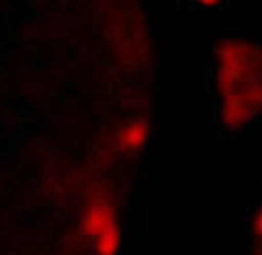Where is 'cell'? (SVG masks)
<instances>
[{"label": "cell", "instance_id": "obj_4", "mask_svg": "<svg viewBox=\"0 0 262 255\" xmlns=\"http://www.w3.org/2000/svg\"><path fill=\"white\" fill-rule=\"evenodd\" d=\"M253 230H255L257 235L262 237V206H260V211L255 214V221H253Z\"/></svg>", "mask_w": 262, "mask_h": 255}, {"label": "cell", "instance_id": "obj_5", "mask_svg": "<svg viewBox=\"0 0 262 255\" xmlns=\"http://www.w3.org/2000/svg\"><path fill=\"white\" fill-rule=\"evenodd\" d=\"M190 3H195V5H200V7H216V5H221V0H190Z\"/></svg>", "mask_w": 262, "mask_h": 255}, {"label": "cell", "instance_id": "obj_3", "mask_svg": "<svg viewBox=\"0 0 262 255\" xmlns=\"http://www.w3.org/2000/svg\"><path fill=\"white\" fill-rule=\"evenodd\" d=\"M148 135H151V125L144 118H135V121H128L123 128L119 130V146L123 151H139V148L146 144Z\"/></svg>", "mask_w": 262, "mask_h": 255}, {"label": "cell", "instance_id": "obj_2", "mask_svg": "<svg viewBox=\"0 0 262 255\" xmlns=\"http://www.w3.org/2000/svg\"><path fill=\"white\" fill-rule=\"evenodd\" d=\"M84 232L93 239L98 255H116L121 246V232L116 225L112 202L104 195H93L81 218Z\"/></svg>", "mask_w": 262, "mask_h": 255}, {"label": "cell", "instance_id": "obj_1", "mask_svg": "<svg viewBox=\"0 0 262 255\" xmlns=\"http://www.w3.org/2000/svg\"><path fill=\"white\" fill-rule=\"evenodd\" d=\"M216 86L221 121L239 128L262 112V49L246 39H223L216 47Z\"/></svg>", "mask_w": 262, "mask_h": 255}]
</instances>
